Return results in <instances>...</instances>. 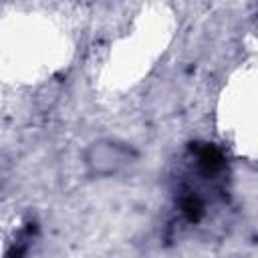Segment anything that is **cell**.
Wrapping results in <instances>:
<instances>
[{"label":"cell","mask_w":258,"mask_h":258,"mask_svg":"<svg viewBox=\"0 0 258 258\" xmlns=\"http://www.w3.org/2000/svg\"><path fill=\"white\" fill-rule=\"evenodd\" d=\"M137 161V151L125 141L99 139L85 151V165L97 177H109Z\"/></svg>","instance_id":"cell-1"}]
</instances>
